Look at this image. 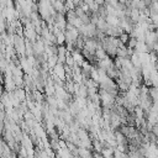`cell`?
I'll return each mask as SVG.
<instances>
[{
  "label": "cell",
  "mask_w": 158,
  "mask_h": 158,
  "mask_svg": "<svg viewBox=\"0 0 158 158\" xmlns=\"http://www.w3.org/2000/svg\"><path fill=\"white\" fill-rule=\"evenodd\" d=\"M136 53H149V47L147 46L146 42H138L136 48H135Z\"/></svg>",
  "instance_id": "cell-3"
},
{
  "label": "cell",
  "mask_w": 158,
  "mask_h": 158,
  "mask_svg": "<svg viewBox=\"0 0 158 158\" xmlns=\"http://www.w3.org/2000/svg\"><path fill=\"white\" fill-rule=\"evenodd\" d=\"M105 20H106V24L109 26H112V27H117V26H120V24H121V20L118 19L117 16H114V15H108L105 17Z\"/></svg>",
  "instance_id": "cell-2"
},
{
  "label": "cell",
  "mask_w": 158,
  "mask_h": 158,
  "mask_svg": "<svg viewBox=\"0 0 158 158\" xmlns=\"http://www.w3.org/2000/svg\"><path fill=\"white\" fill-rule=\"evenodd\" d=\"M130 38H131V36H130L129 33H126V32H124L120 37H118V40H120V41H121V43H122V45H129Z\"/></svg>",
  "instance_id": "cell-7"
},
{
  "label": "cell",
  "mask_w": 158,
  "mask_h": 158,
  "mask_svg": "<svg viewBox=\"0 0 158 158\" xmlns=\"http://www.w3.org/2000/svg\"><path fill=\"white\" fill-rule=\"evenodd\" d=\"M56 37H57V43L59 46H63V43L66 42V33H64V31H62L61 33H59L58 36H56Z\"/></svg>",
  "instance_id": "cell-8"
},
{
  "label": "cell",
  "mask_w": 158,
  "mask_h": 158,
  "mask_svg": "<svg viewBox=\"0 0 158 158\" xmlns=\"http://www.w3.org/2000/svg\"><path fill=\"white\" fill-rule=\"evenodd\" d=\"M14 96L17 99V100H20V101H24L25 99H26V93H25V90H24V89H16V90H15V93H14Z\"/></svg>",
  "instance_id": "cell-4"
},
{
  "label": "cell",
  "mask_w": 158,
  "mask_h": 158,
  "mask_svg": "<svg viewBox=\"0 0 158 158\" xmlns=\"http://www.w3.org/2000/svg\"><path fill=\"white\" fill-rule=\"evenodd\" d=\"M78 154L79 158H90V152L87 148H78Z\"/></svg>",
  "instance_id": "cell-6"
},
{
  "label": "cell",
  "mask_w": 158,
  "mask_h": 158,
  "mask_svg": "<svg viewBox=\"0 0 158 158\" xmlns=\"http://www.w3.org/2000/svg\"><path fill=\"white\" fill-rule=\"evenodd\" d=\"M57 64H58V56H57V54L50 56V57H48V67L54 68Z\"/></svg>",
  "instance_id": "cell-5"
},
{
  "label": "cell",
  "mask_w": 158,
  "mask_h": 158,
  "mask_svg": "<svg viewBox=\"0 0 158 158\" xmlns=\"http://www.w3.org/2000/svg\"><path fill=\"white\" fill-rule=\"evenodd\" d=\"M156 35H157V37H158V29L156 30Z\"/></svg>",
  "instance_id": "cell-9"
},
{
  "label": "cell",
  "mask_w": 158,
  "mask_h": 158,
  "mask_svg": "<svg viewBox=\"0 0 158 158\" xmlns=\"http://www.w3.org/2000/svg\"><path fill=\"white\" fill-rule=\"evenodd\" d=\"M53 72H54V75L58 78V79H61V81H63V79L66 78L67 73H66V67L64 64L62 63H58L54 68H53Z\"/></svg>",
  "instance_id": "cell-1"
}]
</instances>
